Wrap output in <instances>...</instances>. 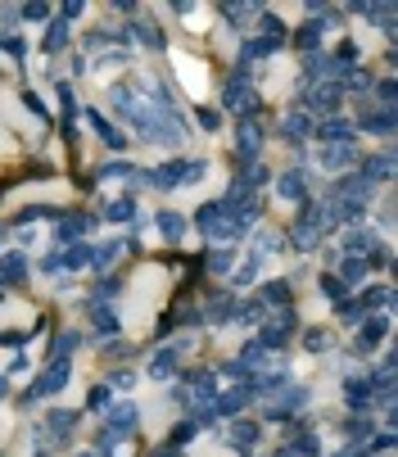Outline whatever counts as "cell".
Here are the masks:
<instances>
[{"mask_svg":"<svg viewBox=\"0 0 398 457\" xmlns=\"http://www.w3.org/2000/svg\"><path fill=\"white\" fill-rule=\"evenodd\" d=\"M371 245H376L371 227H353V231L344 236V249H340V254H357V249H371Z\"/></svg>","mask_w":398,"mask_h":457,"instance_id":"obj_17","label":"cell"},{"mask_svg":"<svg viewBox=\"0 0 398 457\" xmlns=\"http://www.w3.org/2000/svg\"><path fill=\"white\" fill-rule=\"evenodd\" d=\"M104 41H109V32H91V36H87V50H100Z\"/></svg>","mask_w":398,"mask_h":457,"instance_id":"obj_30","label":"cell"},{"mask_svg":"<svg viewBox=\"0 0 398 457\" xmlns=\"http://www.w3.org/2000/svg\"><path fill=\"white\" fill-rule=\"evenodd\" d=\"M59 263H64V267H73V272H77V267H91V245H82V240H77V245H68V254H64Z\"/></svg>","mask_w":398,"mask_h":457,"instance_id":"obj_20","label":"cell"},{"mask_svg":"<svg viewBox=\"0 0 398 457\" xmlns=\"http://www.w3.org/2000/svg\"><path fill=\"white\" fill-rule=\"evenodd\" d=\"M131 36H136V45H145V50H163V32L159 27H131Z\"/></svg>","mask_w":398,"mask_h":457,"instance_id":"obj_21","label":"cell"},{"mask_svg":"<svg viewBox=\"0 0 398 457\" xmlns=\"http://www.w3.org/2000/svg\"><path fill=\"white\" fill-rule=\"evenodd\" d=\"M27 367H32L27 358H14V362H10V371H14V376H27Z\"/></svg>","mask_w":398,"mask_h":457,"instance_id":"obj_32","label":"cell"},{"mask_svg":"<svg viewBox=\"0 0 398 457\" xmlns=\"http://www.w3.org/2000/svg\"><path fill=\"white\" fill-rule=\"evenodd\" d=\"M87 118H91V127H96L100 136H104V145H109V150H127V136H122V131L113 127V122H109L100 109H87Z\"/></svg>","mask_w":398,"mask_h":457,"instance_id":"obj_7","label":"cell"},{"mask_svg":"<svg viewBox=\"0 0 398 457\" xmlns=\"http://www.w3.org/2000/svg\"><path fill=\"white\" fill-rule=\"evenodd\" d=\"M23 14H27V19H32V23H45V19H50V5H27V10H23Z\"/></svg>","mask_w":398,"mask_h":457,"instance_id":"obj_27","label":"cell"},{"mask_svg":"<svg viewBox=\"0 0 398 457\" xmlns=\"http://www.w3.org/2000/svg\"><path fill=\"white\" fill-rule=\"evenodd\" d=\"M236 141H240V159H245V164H254V159H258V150H263V127H254V118H240Z\"/></svg>","mask_w":398,"mask_h":457,"instance_id":"obj_3","label":"cell"},{"mask_svg":"<svg viewBox=\"0 0 398 457\" xmlns=\"http://www.w3.org/2000/svg\"><path fill=\"white\" fill-rule=\"evenodd\" d=\"M186 227H190V222H186L181 213H173V208H163V213H159V231H163V240H181V236H186Z\"/></svg>","mask_w":398,"mask_h":457,"instance_id":"obj_15","label":"cell"},{"mask_svg":"<svg viewBox=\"0 0 398 457\" xmlns=\"http://www.w3.org/2000/svg\"><path fill=\"white\" fill-rule=\"evenodd\" d=\"M357 127L362 131H371V136H389V131H394V109H366L362 118H357Z\"/></svg>","mask_w":398,"mask_h":457,"instance_id":"obj_10","label":"cell"},{"mask_svg":"<svg viewBox=\"0 0 398 457\" xmlns=\"http://www.w3.org/2000/svg\"><path fill=\"white\" fill-rule=\"evenodd\" d=\"M199 122H204V127H208V131H217V127H222V118H217V113H213V109H199Z\"/></svg>","mask_w":398,"mask_h":457,"instance_id":"obj_29","label":"cell"},{"mask_svg":"<svg viewBox=\"0 0 398 457\" xmlns=\"http://www.w3.org/2000/svg\"><path fill=\"white\" fill-rule=\"evenodd\" d=\"M294 45H299V50H317V45H322V27H317V23L299 27V32H294Z\"/></svg>","mask_w":398,"mask_h":457,"instance_id":"obj_22","label":"cell"},{"mask_svg":"<svg viewBox=\"0 0 398 457\" xmlns=\"http://www.w3.org/2000/svg\"><path fill=\"white\" fill-rule=\"evenodd\" d=\"M389 168H394V154L389 150H380V154H371V159H366L362 164V181H389Z\"/></svg>","mask_w":398,"mask_h":457,"instance_id":"obj_9","label":"cell"},{"mask_svg":"<svg viewBox=\"0 0 398 457\" xmlns=\"http://www.w3.org/2000/svg\"><path fill=\"white\" fill-rule=\"evenodd\" d=\"M173 64H177V73H181V82H186V87H190V96H204V91H208L204 64H199V59H186L181 50H177V55H173Z\"/></svg>","mask_w":398,"mask_h":457,"instance_id":"obj_1","label":"cell"},{"mask_svg":"<svg viewBox=\"0 0 398 457\" xmlns=\"http://www.w3.org/2000/svg\"><path fill=\"white\" fill-rule=\"evenodd\" d=\"M317 285H322V294H326V299H344V281H340V276H322Z\"/></svg>","mask_w":398,"mask_h":457,"instance_id":"obj_25","label":"cell"},{"mask_svg":"<svg viewBox=\"0 0 398 457\" xmlns=\"http://www.w3.org/2000/svg\"><path fill=\"white\" fill-rule=\"evenodd\" d=\"M385 335H389V317H371V322H362V331H357V348H376Z\"/></svg>","mask_w":398,"mask_h":457,"instance_id":"obj_11","label":"cell"},{"mask_svg":"<svg viewBox=\"0 0 398 457\" xmlns=\"http://www.w3.org/2000/svg\"><path fill=\"white\" fill-rule=\"evenodd\" d=\"M87 227H91V218H82V213H77V218H64V222H59V231H54V236H59V240H82V236H87Z\"/></svg>","mask_w":398,"mask_h":457,"instance_id":"obj_19","label":"cell"},{"mask_svg":"<svg viewBox=\"0 0 398 457\" xmlns=\"http://www.w3.org/2000/svg\"><path fill=\"white\" fill-rule=\"evenodd\" d=\"M118 254H122V240H104V245H96V249H91V267H109Z\"/></svg>","mask_w":398,"mask_h":457,"instance_id":"obj_18","label":"cell"},{"mask_svg":"<svg viewBox=\"0 0 398 457\" xmlns=\"http://www.w3.org/2000/svg\"><path fill=\"white\" fill-rule=\"evenodd\" d=\"M331 344V335H326V331H308V348H326Z\"/></svg>","mask_w":398,"mask_h":457,"instance_id":"obj_28","label":"cell"},{"mask_svg":"<svg viewBox=\"0 0 398 457\" xmlns=\"http://www.w3.org/2000/svg\"><path fill=\"white\" fill-rule=\"evenodd\" d=\"M64 45H68V23H64V19H54L50 27H45V41H41V50H45V55H59Z\"/></svg>","mask_w":398,"mask_h":457,"instance_id":"obj_13","label":"cell"},{"mask_svg":"<svg viewBox=\"0 0 398 457\" xmlns=\"http://www.w3.org/2000/svg\"><path fill=\"white\" fill-rule=\"evenodd\" d=\"M258 435H263V430H258V425H249V421H240V425H236V444H245V448L254 444Z\"/></svg>","mask_w":398,"mask_h":457,"instance_id":"obj_26","label":"cell"},{"mask_svg":"<svg viewBox=\"0 0 398 457\" xmlns=\"http://www.w3.org/2000/svg\"><path fill=\"white\" fill-rule=\"evenodd\" d=\"M276 195L285 199V204H303V199H308V181H303L299 168H290V172L276 177Z\"/></svg>","mask_w":398,"mask_h":457,"instance_id":"obj_2","label":"cell"},{"mask_svg":"<svg viewBox=\"0 0 398 457\" xmlns=\"http://www.w3.org/2000/svg\"><path fill=\"white\" fill-rule=\"evenodd\" d=\"M64 14H68V19H82V14H87V5H82V0H73V5H64Z\"/></svg>","mask_w":398,"mask_h":457,"instance_id":"obj_31","label":"cell"},{"mask_svg":"<svg viewBox=\"0 0 398 457\" xmlns=\"http://www.w3.org/2000/svg\"><path fill=\"white\" fill-rule=\"evenodd\" d=\"M263 299L267 304H290V281H267L263 285Z\"/></svg>","mask_w":398,"mask_h":457,"instance_id":"obj_23","label":"cell"},{"mask_svg":"<svg viewBox=\"0 0 398 457\" xmlns=\"http://www.w3.org/2000/svg\"><path fill=\"white\" fill-rule=\"evenodd\" d=\"M308 131H312V118L303 109H290V113H285V122H280V136H285L290 145H299Z\"/></svg>","mask_w":398,"mask_h":457,"instance_id":"obj_8","label":"cell"},{"mask_svg":"<svg viewBox=\"0 0 398 457\" xmlns=\"http://www.w3.org/2000/svg\"><path fill=\"white\" fill-rule=\"evenodd\" d=\"M23 276H27V263H23V254H5V258H0V281H5V285H19Z\"/></svg>","mask_w":398,"mask_h":457,"instance_id":"obj_14","label":"cell"},{"mask_svg":"<svg viewBox=\"0 0 398 457\" xmlns=\"http://www.w3.org/2000/svg\"><path fill=\"white\" fill-rule=\"evenodd\" d=\"M353 159H357L353 141H349V145H322V154H317V164H322L326 172H340V168H349Z\"/></svg>","mask_w":398,"mask_h":457,"instance_id":"obj_4","label":"cell"},{"mask_svg":"<svg viewBox=\"0 0 398 457\" xmlns=\"http://www.w3.org/2000/svg\"><path fill=\"white\" fill-rule=\"evenodd\" d=\"M231 267H236V249H231V245H222V249H208V272H213V276H226Z\"/></svg>","mask_w":398,"mask_h":457,"instance_id":"obj_16","label":"cell"},{"mask_svg":"<svg viewBox=\"0 0 398 457\" xmlns=\"http://www.w3.org/2000/svg\"><path fill=\"white\" fill-rule=\"evenodd\" d=\"M362 276H366V258H357V254H353V258H344V276H340V281L353 285V281H362Z\"/></svg>","mask_w":398,"mask_h":457,"instance_id":"obj_24","label":"cell"},{"mask_svg":"<svg viewBox=\"0 0 398 457\" xmlns=\"http://www.w3.org/2000/svg\"><path fill=\"white\" fill-rule=\"evenodd\" d=\"M0 390H5V381H0Z\"/></svg>","mask_w":398,"mask_h":457,"instance_id":"obj_33","label":"cell"},{"mask_svg":"<svg viewBox=\"0 0 398 457\" xmlns=\"http://www.w3.org/2000/svg\"><path fill=\"white\" fill-rule=\"evenodd\" d=\"M317 136H322L326 145H349V141H353V122L335 113V118H326L322 127H317Z\"/></svg>","mask_w":398,"mask_h":457,"instance_id":"obj_6","label":"cell"},{"mask_svg":"<svg viewBox=\"0 0 398 457\" xmlns=\"http://www.w3.org/2000/svg\"><path fill=\"white\" fill-rule=\"evenodd\" d=\"M340 100H344L340 82H326V87H317V91H312V100H308V104H312L317 113H331V118H335V113H340Z\"/></svg>","mask_w":398,"mask_h":457,"instance_id":"obj_5","label":"cell"},{"mask_svg":"<svg viewBox=\"0 0 398 457\" xmlns=\"http://www.w3.org/2000/svg\"><path fill=\"white\" fill-rule=\"evenodd\" d=\"M136 218V199L131 195H118V199H109L104 204V222H113V227H122V222Z\"/></svg>","mask_w":398,"mask_h":457,"instance_id":"obj_12","label":"cell"}]
</instances>
